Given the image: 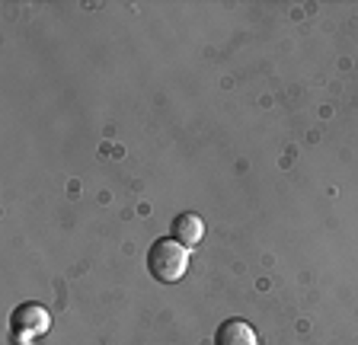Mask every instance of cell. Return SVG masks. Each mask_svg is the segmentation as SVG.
Masks as SVG:
<instances>
[{
  "label": "cell",
  "instance_id": "cell-2",
  "mask_svg": "<svg viewBox=\"0 0 358 345\" xmlns=\"http://www.w3.org/2000/svg\"><path fill=\"white\" fill-rule=\"evenodd\" d=\"M215 345H259V339L246 320H224L215 332Z\"/></svg>",
  "mask_w": 358,
  "mask_h": 345
},
{
  "label": "cell",
  "instance_id": "cell-1",
  "mask_svg": "<svg viewBox=\"0 0 358 345\" xmlns=\"http://www.w3.org/2000/svg\"><path fill=\"white\" fill-rule=\"evenodd\" d=\"M148 269L157 281H179V278L189 272V247H182L179 240H157L148 249Z\"/></svg>",
  "mask_w": 358,
  "mask_h": 345
},
{
  "label": "cell",
  "instance_id": "cell-3",
  "mask_svg": "<svg viewBox=\"0 0 358 345\" xmlns=\"http://www.w3.org/2000/svg\"><path fill=\"white\" fill-rule=\"evenodd\" d=\"M201 237H205V221H201L199 214L186 211V214H179V218L173 221V240H179L182 247L192 249L195 243H201Z\"/></svg>",
  "mask_w": 358,
  "mask_h": 345
},
{
  "label": "cell",
  "instance_id": "cell-4",
  "mask_svg": "<svg viewBox=\"0 0 358 345\" xmlns=\"http://www.w3.org/2000/svg\"><path fill=\"white\" fill-rule=\"evenodd\" d=\"M13 320H16V326H29V336L32 332L48 330V314H45L38 304H22V307L13 314Z\"/></svg>",
  "mask_w": 358,
  "mask_h": 345
}]
</instances>
